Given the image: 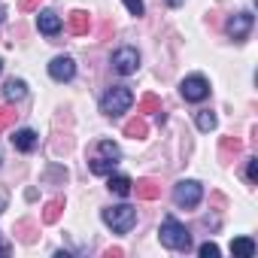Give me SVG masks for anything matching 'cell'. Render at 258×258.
I'll use <instances>...</instances> for the list:
<instances>
[{"label": "cell", "instance_id": "obj_18", "mask_svg": "<svg viewBox=\"0 0 258 258\" xmlns=\"http://www.w3.org/2000/svg\"><path fill=\"white\" fill-rule=\"evenodd\" d=\"M131 179H127V176H109V191L112 195H118V198H127V195H131Z\"/></svg>", "mask_w": 258, "mask_h": 258}, {"label": "cell", "instance_id": "obj_17", "mask_svg": "<svg viewBox=\"0 0 258 258\" xmlns=\"http://www.w3.org/2000/svg\"><path fill=\"white\" fill-rule=\"evenodd\" d=\"M115 164H118V161L97 155V158H91V161H88V170H91L94 176H106V173H112V167H115Z\"/></svg>", "mask_w": 258, "mask_h": 258}, {"label": "cell", "instance_id": "obj_16", "mask_svg": "<svg viewBox=\"0 0 258 258\" xmlns=\"http://www.w3.org/2000/svg\"><path fill=\"white\" fill-rule=\"evenodd\" d=\"M4 94H7V100H10V103H16V100H25V94H28V85H25L22 79H10V82L4 85Z\"/></svg>", "mask_w": 258, "mask_h": 258}, {"label": "cell", "instance_id": "obj_9", "mask_svg": "<svg viewBox=\"0 0 258 258\" xmlns=\"http://www.w3.org/2000/svg\"><path fill=\"white\" fill-rule=\"evenodd\" d=\"M37 28H40V34H46V37H55V34L61 31V19H58V13H52V10H43V13L37 16Z\"/></svg>", "mask_w": 258, "mask_h": 258}, {"label": "cell", "instance_id": "obj_31", "mask_svg": "<svg viewBox=\"0 0 258 258\" xmlns=\"http://www.w3.org/2000/svg\"><path fill=\"white\" fill-rule=\"evenodd\" d=\"M0 255H7V246H0Z\"/></svg>", "mask_w": 258, "mask_h": 258}, {"label": "cell", "instance_id": "obj_12", "mask_svg": "<svg viewBox=\"0 0 258 258\" xmlns=\"http://www.w3.org/2000/svg\"><path fill=\"white\" fill-rule=\"evenodd\" d=\"M37 143H40V140H37V134L31 131V127H22V131L13 134V146H16L19 152H34Z\"/></svg>", "mask_w": 258, "mask_h": 258}, {"label": "cell", "instance_id": "obj_7", "mask_svg": "<svg viewBox=\"0 0 258 258\" xmlns=\"http://www.w3.org/2000/svg\"><path fill=\"white\" fill-rule=\"evenodd\" d=\"M252 13H237V16H231L228 19V34L237 40V43H243L246 37H249V31H252Z\"/></svg>", "mask_w": 258, "mask_h": 258}, {"label": "cell", "instance_id": "obj_3", "mask_svg": "<svg viewBox=\"0 0 258 258\" xmlns=\"http://www.w3.org/2000/svg\"><path fill=\"white\" fill-rule=\"evenodd\" d=\"M103 222H106L115 234H127V231L137 225V210H134V207H127V204L106 207V210H103Z\"/></svg>", "mask_w": 258, "mask_h": 258}, {"label": "cell", "instance_id": "obj_26", "mask_svg": "<svg viewBox=\"0 0 258 258\" xmlns=\"http://www.w3.org/2000/svg\"><path fill=\"white\" fill-rule=\"evenodd\" d=\"M198 252H201V258H216V255H219V246H216V243H204Z\"/></svg>", "mask_w": 258, "mask_h": 258}, {"label": "cell", "instance_id": "obj_20", "mask_svg": "<svg viewBox=\"0 0 258 258\" xmlns=\"http://www.w3.org/2000/svg\"><path fill=\"white\" fill-rule=\"evenodd\" d=\"M158 109H161V100H158L155 94H143L140 103H137V115H143V112H158Z\"/></svg>", "mask_w": 258, "mask_h": 258}, {"label": "cell", "instance_id": "obj_6", "mask_svg": "<svg viewBox=\"0 0 258 258\" xmlns=\"http://www.w3.org/2000/svg\"><path fill=\"white\" fill-rule=\"evenodd\" d=\"M137 67H140V55H137V49H131V46H124V49H118V52L112 55V70L121 73V76L137 73Z\"/></svg>", "mask_w": 258, "mask_h": 258}, {"label": "cell", "instance_id": "obj_19", "mask_svg": "<svg viewBox=\"0 0 258 258\" xmlns=\"http://www.w3.org/2000/svg\"><path fill=\"white\" fill-rule=\"evenodd\" d=\"M240 149H243V143L237 137H222V143H219L222 158H234V155H240Z\"/></svg>", "mask_w": 258, "mask_h": 258}, {"label": "cell", "instance_id": "obj_13", "mask_svg": "<svg viewBox=\"0 0 258 258\" xmlns=\"http://www.w3.org/2000/svg\"><path fill=\"white\" fill-rule=\"evenodd\" d=\"M149 134V124L143 115H134L131 121H124V137H131V140H143Z\"/></svg>", "mask_w": 258, "mask_h": 258}, {"label": "cell", "instance_id": "obj_21", "mask_svg": "<svg viewBox=\"0 0 258 258\" xmlns=\"http://www.w3.org/2000/svg\"><path fill=\"white\" fill-rule=\"evenodd\" d=\"M16 237H19L22 243H34V222H28V219L19 222V225H16Z\"/></svg>", "mask_w": 258, "mask_h": 258}, {"label": "cell", "instance_id": "obj_25", "mask_svg": "<svg viewBox=\"0 0 258 258\" xmlns=\"http://www.w3.org/2000/svg\"><path fill=\"white\" fill-rule=\"evenodd\" d=\"M121 4L127 7V13H131V16H143V0H121Z\"/></svg>", "mask_w": 258, "mask_h": 258}, {"label": "cell", "instance_id": "obj_5", "mask_svg": "<svg viewBox=\"0 0 258 258\" xmlns=\"http://www.w3.org/2000/svg\"><path fill=\"white\" fill-rule=\"evenodd\" d=\"M179 94L188 100V103H201V100H207L210 97V82L204 79V76H185L182 79V85H179Z\"/></svg>", "mask_w": 258, "mask_h": 258}, {"label": "cell", "instance_id": "obj_32", "mask_svg": "<svg viewBox=\"0 0 258 258\" xmlns=\"http://www.w3.org/2000/svg\"><path fill=\"white\" fill-rule=\"evenodd\" d=\"M0 70H4V61H0Z\"/></svg>", "mask_w": 258, "mask_h": 258}, {"label": "cell", "instance_id": "obj_15", "mask_svg": "<svg viewBox=\"0 0 258 258\" xmlns=\"http://www.w3.org/2000/svg\"><path fill=\"white\" fill-rule=\"evenodd\" d=\"M231 255H237V258H252V255H255V240H249V237H234V240H231Z\"/></svg>", "mask_w": 258, "mask_h": 258}, {"label": "cell", "instance_id": "obj_29", "mask_svg": "<svg viewBox=\"0 0 258 258\" xmlns=\"http://www.w3.org/2000/svg\"><path fill=\"white\" fill-rule=\"evenodd\" d=\"M103 255H106V258H118V255H124V249H118V246H115V249H106Z\"/></svg>", "mask_w": 258, "mask_h": 258}, {"label": "cell", "instance_id": "obj_1", "mask_svg": "<svg viewBox=\"0 0 258 258\" xmlns=\"http://www.w3.org/2000/svg\"><path fill=\"white\" fill-rule=\"evenodd\" d=\"M158 237H161V243H164L167 249H176V252H188V249H191V234H188V228H185L182 222H176L173 216H167V219L161 222Z\"/></svg>", "mask_w": 258, "mask_h": 258}, {"label": "cell", "instance_id": "obj_23", "mask_svg": "<svg viewBox=\"0 0 258 258\" xmlns=\"http://www.w3.org/2000/svg\"><path fill=\"white\" fill-rule=\"evenodd\" d=\"M97 152H100L103 158H112V161H118V155H121V152H118V146H115L112 140H103V143H97Z\"/></svg>", "mask_w": 258, "mask_h": 258}, {"label": "cell", "instance_id": "obj_2", "mask_svg": "<svg viewBox=\"0 0 258 258\" xmlns=\"http://www.w3.org/2000/svg\"><path fill=\"white\" fill-rule=\"evenodd\" d=\"M131 103H134L131 88H127V85H112V88L103 94V100H100V112L109 115V118H115V115H121V112L131 109Z\"/></svg>", "mask_w": 258, "mask_h": 258}, {"label": "cell", "instance_id": "obj_24", "mask_svg": "<svg viewBox=\"0 0 258 258\" xmlns=\"http://www.w3.org/2000/svg\"><path fill=\"white\" fill-rule=\"evenodd\" d=\"M16 115H19V112H16L13 106H0V131H7L10 124H16Z\"/></svg>", "mask_w": 258, "mask_h": 258}, {"label": "cell", "instance_id": "obj_10", "mask_svg": "<svg viewBox=\"0 0 258 258\" xmlns=\"http://www.w3.org/2000/svg\"><path fill=\"white\" fill-rule=\"evenodd\" d=\"M88 28H91V16H88V13H82V10L70 13V19H67V31H70L73 37L88 34Z\"/></svg>", "mask_w": 258, "mask_h": 258}, {"label": "cell", "instance_id": "obj_30", "mask_svg": "<svg viewBox=\"0 0 258 258\" xmlns=\"http://www.w3.org/2000/svg\"><path fill=\"white\" fill-rule=\"evenodd\" d=\"M4 210H7V201H4V198H0V216H4Z\"/></svg>", "mask_w": 258, "mask_h": 258}, {"label": "cell", "instance_id": "obj_4", "mask_svg": "<svg viewBox=\"0 0 258 258\" xmlns=\"http://www.w3.org/2000/svg\"><path fill=\"white\" fill-rule=\"evenodd\" d=\"M201 198H204V188H201L198 179H182V182L173 185V204L182 207V210H195L201 204Z\"/></svg>", "mask_w": 258, "mask_h": 258}, {"label": "cell", "instance_id": "obj_11", "mask_svg": "<svg viewBox=\"0 0 258 258\" xmlns=\"http://www.w3.org/2000/svg\"><path fill=\"white\" fill-rule=\"evenodd\" d=\"M131 191H137V198H140V201H155V198L161 195V185H158L155 179H149V176H146V179H137V182L131 185Z\"/></svg>", "mask_w": 258, "mask_h": 258}, {"label": "cell", "instance_id": "obj_8", "mask_svg": "<svg viewBox=\"0 0 258 258\" xmlns=\"http://www.w3.org/2000/svg\"><path fill=\"white\" fill-rule=\"evenodd\" d=\"M49 76L58 79V82H70V79L76 76V64H73V58H67V55L52 58V64H49Z\"/></svg>", "mask_w": 258, "mask_h": 258}, {"label": "cell", "instance_id": "obj_22", "mask_svg": "<svg viewBox=\"0 0 258 258\" xmlns=\"http://www.w3.org/2000/svg\"><path fill=\"white\" fill-rule=\"evenodd\" d=\"M195 121H198L201 131H213V127H216V115H213L210 109H201V112L195 115Z\"/></svg>", "mask_w": 258, "mask_h": 258}, {"label": "cell", "instance_id": "obj_28", "mask_svg": "<svg viewBox=\"0 0 258 258\" xmlns=\"http://www.w3.org/2000/svg\"><path fill=\"white\" fill-rule=\"evenodd\" d=\"M40 7V0H19V10L22 13H31V10H37Z\"/></svg>", "mask_w": 258, "mask_h": 258}, {"label": "cell", "instance_id": "obj_14", "mask_svg": "<svg viewBox=\"0 0 258 258\" xmlns=\"http://www.w3.org/2000/svg\"><path fill=\"white\" fill-rule=\"evenodd\" d=\"M61 213H64V198H52V201H46V207H43V222H46V225H55V222L61 219Z\"/></svg>", "mask_w": 258, "mask_h": 258}, {"label": "cell", "instance_id": "obj_27", "mask_svg": "<svg viewBox=\"0 0 258 258\" xmlns=\"http://www.w3.org/2000/svg\"><path fill=\"white\" fill-rule=\"evenodd\" d=\"M246 176H249V182L258 179V158H249V170H246Z\"/></svg>", "mask_w": 258, "mask_h": 258}]
</instances>
